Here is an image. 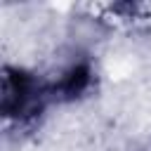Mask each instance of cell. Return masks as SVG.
<instances>
[{"instance_id": "obj_1", "label": "cell", "mask_w": 151, "mask_h": 151, "mask_svg": "<svg viewBox=\"0 0 151 151\" xmlns=\"http://www.w3.org/2000/svg\"><path fill=\"white\" fill-rule=\"evenodd\" d=\"M90 80H92V68L87 64H83V61L80 64H71L61 73V78L54 85V90H59L61 97H78L90 87Z\"/></svg>"}]
</instances>
